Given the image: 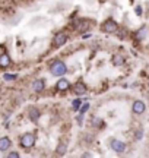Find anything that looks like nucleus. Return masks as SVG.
Returning <instances> with one entry per match:
<instances>
[{
    "label": "nucleus",
    "mask_w": 149,
    "mask_h": 158,
    "mask_svg": "<svg viewBox=\"0 0 149 158\" xmlns=\"http://www.w3.org/2000/svg\"><path fill=\"white\" fill-rule=\"evenodd\" d=\"M56 152L58 154V155H64V154L67 152V145L64 143V142H60L57 145V149H56Z\"/></svg>",
    "instance_id": "14"
},
{
    "label": "nucleus",
    "mask_w": 149,
    "mask_h": 158,
    "mask_svg": "<svg viewBox=\"0 0 149 158\" xmlns=\"http://www.w3.org/2000/svg\"><path fill=\"white\" fill-rule=\"evenodd\" d=\"M136 139H142V130H139L136 133Z\"/></svg>",
    "instance_id": "22"
},
{
    "label": "nucleus",
    "mask_w": 149,
    "mask_h": 158,
    "mask_svg": "<svg viewBox=\"0 0 149 158\" xmlns=\"http://www.w3.org/2000/svg\"><path fill=\"white\" fill-rule=\"evenodd\" d=\"M135 12H136V15H138V16H140V15H142V7H140V6H136Z\"/></svg>",
    "instance_id": "21"
},
{
    "label": "nucleus",
    "mask_w": 149,
    "mask_h": 158,
    "mask_svg": "<svg viewBox=\"0 0 149 158\" xmlns=\"http://www.w3.org/2000/svg\"><path fill=\"white\" fill-rule=\"evenodd\" d=\"M103 31L104 32H107V34H114L119 31V23L115 22L114 19H107L105 22L103 23Z\"/></svg>",
    "instance_id": "2"
},
{
    "label": "nucleus",
    "mask_w": 149,
    "mask_h": 158,
    "mask_svg": "<svg viewBox=\"0 0 149 158\" xmlns=\"http://www.w3.org/2000/svg\"><path fill=\"white\" fill-rule=\"evenodd\" d=\"M80 106H82V100H80V98H78V100H74V101H73L72 108H73V110H79Z\"/></svg>",
    "instance_id": "18"
},
{
    "label": "nucleus",
    "mask_w": 149,
    "mask_h": 158,
    "mask_svg": "<svg viewBox=\"0 0 149 158\" xmlns=\"http://www.w3.org/2000/svg\"><path fill=\"white\" fill-rule=\"evenodd\" d=\"M88 28H89V22H88V21H82V22H79V23H78V27H76V29H78V31H80V32L86 31Z\"/></svg>",
    "instance_id": "16"
},
{
    "label": "nucleus",
    "mask_w": 149,
    "mask_h": 158,
    "mask_svg": "<svg viewBox=\"0 0 149 158\" xmlns=\"http://www.w3.org/2000/svg\"><path fill=\"white\" fill-rule=\"evenodd\" d=\"M145 110H146V104H145L143 101H140V100H136V101L133 102V106H132V111L135 114H143L145 113Z\"/></svg>",
    "instance_id": "5"
},
{
    "label": "nucleus",
    "mask_w": 149,
    "mask_h": 158,
    "mask_svg": "<svg viewBox=\"0 0 149 158\" xmlns=\"http://www.w3.org/2000/svg\"><path fill=\"white\" fill-rule=\"evenodd\" d=\"M7 66H10V56H7L6 53L3 54H0V68H7Z\"/></svg>",
    "instance_id": "11"
},
{
    "label": "nucleus",
    "mask_w": 149,
    "mask_h": 158,
    "mask_svg": "<svg viewBox=\"0 0 149 158\" xmlns=\"http://www.w3.org/2000/svg\"><path fill=\"white\" fill-rule=\"evenodd\" d=\"M146 32H148V29L145 28V27H142V28H140L138 32H136V38H138L139 41L145 40V38H146Z\"/></svg>",
    "instance_id": "15"
},
{
    "label": "nucleus",
    "mask_w": 149,
    "mask_h": 158,
    "mask_svg": "<svg viewBox=\"0 0 149 158\" xmlns=\"http://www.w3.org/2000/svg\"><path fill=\"white\" fill-rule=\"evenodd\" d=\"M40 110H38V108H35V107H31L29 108V118H31V120H32V122H35V123H37V122H38V118H40Z\"/></svg>",
    "instance_id": "12"
},
{
    "label": "nucleus",
    "mask_w": 149,
    "mask_h": 158,
    "mask_svg": "<svg viewBox=\"0 0 149 158\" xmlns=\"http://www.w3.org/2000/svg\"><path fill=\"white\" fill-rule=\"evenodd\" d=\"M3 78L6 79V81H15V79L18 78V75H10V73H5V76Z\"/></svg>",
    "instance_id": "19"
},
{
    "label": "nucleus",
    "mask_w": 149,
    "mask_h": 158,
    "mask_svg": "<svg viewBox=\"0 0 149 158\" xmlns=\"http://www.w3.org/2000/svg\"><path fill=\"white\" fill-rule=\"evenodd\" d=\"M0 91H2V88H0Z\"/></svg>",
    "instance_id": "23"
},
{
    "label": "nucleus",
    "mask_w": 149,
    "mask_h": 158,
    "mask_svg": "<svg viewBox=\"0 0 149 158\" xmlns=\"http://www.w3.org/2000/svg\"><path fill=\"white\" fill-rule=\"evenodd\" d=\"M124 63V56L123 54H114V57H113V64L114 66H121Z\"/></svg>",
    "instance_id": "13"
},
{
    "label": "nucleus",
    "mask_w": 149,
    "mask_h": 158,
    "mask_svg": "<svg viewBox=\"0 0 149 158\" xmlns=\"http://www.w3.org/2000/svg\"><path fill=\"white\" fill-rule=\"evenodd\" d=\"M21 145L23 148H32L35 145V135L34 133H23L21 136Z\"/></svg>",
    "instance_id": "3"
},
{
    "label": "nucleus",
    "mask_w": 149,
    "mask_h": 158,
    "mask_svg": "<svg viewBox=\"0 0 149 158\" xmlns=\"http://www.w3.org/2000/svg\"><path fill=\"white\" fill-rule=\"evenodd\" d=\"M69 88H70V82H69V79H66V78L58 79L57 84H56V89L60 91V92H63V91H67Z\"/></svg>",
    "instance_id": "7"
},
{
    "label": "nucleus",
    "mask_w": 149,
    "mask_h": 158,
    "mask_svg": "<svg viewBox=\"0 0 149 158\" xmlns=\"http://www.w3.org/2000/svg\"><path fill=\"white\" fill-rule=\"evenodd\" d=\"M88 108H89V102H82V106L79 107V113L85 114L86 111H88Z\"/></svg>",
    "instance_id": "17"
},
{
    "label": "nucleus",
    "mask_w": 149,
    "mask_h": 158,
    "mask_svg": "<svg viewBox=\"0 0 149 158\" xmlns=\"http://www.w3.org/2000/svg\"><path fill=\"white\" fill-rule=\"evenodd\" d=\"M110 147H111V149H113L114 152H117V154H123L127 149L126 143H124V142H121V141H119V139H111Z\"/></svg>",
    "instance_id": "4"
},
{
    "label": "nucleus",
    "mask_w": 149,
    "mask_h": 158,
    "mask_svg": "<svg viewBox=\"0 0 149 158\" xmlns=\"http://www.w3.org/2000/svg\"><path fill=\"white\" fill-rule=\"evenodd\" d=\"M44 88H46V79H35L34 84H32V89L35 92H41V91H44Z\"/></svg>",
    "instance_id": "9"
},
{
    "label": "nucleus",
    "mask_w": 149,
    "mask_h": 158,
    "mask_svg": "<svg viewBox=\"0 0 149 158\" xmlns=\"http://www.w3.org/2000/svg\"><path fill=\"white\" fill-rule=\"evenodd\" d=\"M66 72H67V66L62 60H56L50 64V73L54 76H63Z\"/></svg>",
    "instance_id": "1"
},
{
    "label": "nucleus",
    "mask_w": 149,
    "mask_h": 158,
    "mask_svg": "<svg viewBox=\"0 0 149 158\" xmlns=\"http://www.w3.org/2000/svg\"><path fill=\"white\" fill-rule=\"evenodd\" d=\"M66 43H67V34L66 32H57V35L54 37V41H53L54 47H62Z\"/></svg>",
    "instance_id": "6"
},
{
    "label": "nucleus",
    "mask_w": 149,
    "mask_h": 158,
    "mask_svg": "<svg viewBox=\"0 0 149 158\" xmlns=\"http://www.w3.org/2000/svg\"><path fill=\"white\" fill-rule=\"evenodd\" d=\"M10 147H12L10 139H9L7 136H2V138H0V151H2V152H5V151H7Z\"/></svg>",
    "instance_id": "10"
},
{
    "label": "nucleus",
    "mask_w": 149,
    "mask_h": 158,
    "mask_svg": "<svg viewBox=\"0 0 149 158\" xmlns=\"http://www.w3.org/2000/svg\"><path fill=\"white\" fill-rule=\"evenodd\" d=\"M9 158H18L19 157V154L18 152H15V151H12V152H9V155H7Z\"/></svg>",
    "instance_id": "20"
},
{
    "label": "nucleus",
    "mask_w": 149,
    "mask_h": 158,
    "mask_svg": "<svg viewBox=\"0 0 149 158\" xmlns=\"http://www.w3.org/2000/svg\"><path fill=\"white\" fill-rule=\"evenodd\" d=\"M73 92L76 94V95H79V97H82V95H85L86 94V85L83 84V82H76V84L73 85Z\"/></svg>",
    "instance_id": "8"
}]
</instances>
